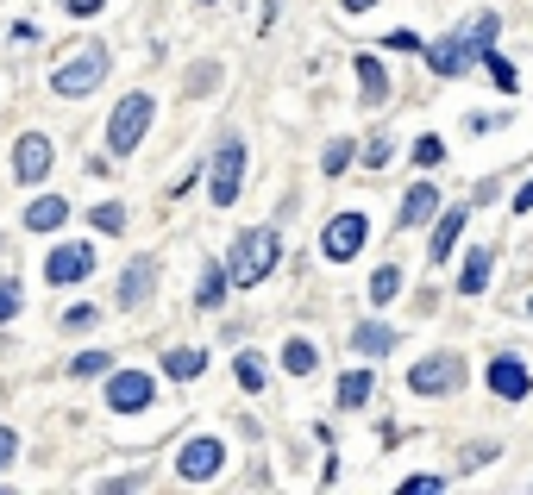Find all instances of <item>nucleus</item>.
<instances>
[{"label": "nucleus", "instance_id": "a19ab883", "mask_svg": "<svg viewBox=\"0 0 533 495\" xmlns=\"http://www.w3.org/2000/svg\"><path fill=\"white\" fill-rule=\"evenodd\" d=\"M201 7H214V0H201Z\"/></svg>", "mask_w": 533, "mask_h": 495}, {"label": "nucleus", "instance_id": "5701e85b", "mask_svg": "<svg viewBox=\"0 0 533 495\" xmlns=\"http://www.w3.org/2000/svg\"><path fill=\"white\" fill-rule=\"evenodd\" d=\"M283 370H289V376H314V370H320V351H314L308 339H289V345H283Z\"/></svg>", "mask_w": 533, "mask_h": 495}, {"label": "nucleus", "instance_id": "bb28decb", "mask_svg": "<svg viewBox=\"0 0 533 495\" xmlns=\"http://www.w3.org/2000/svg\"><path fill=\"white\" fill-rule=\"evenodd\" d=\"M88 226H95V232H120V226H126V207H120V201H101L95 214H88Z\"/></svg>", "mask_w": 533, "mask_h": 495}, {"label": "nucleus", "instance_id": "473e14b6", "mask_svg": "<svg viewBox=\"0 0 533 495\" xmlns=\"http://www.w3.org/2000/svg\"><path fill=\"white\" fill-rule=\"evenodd\" d=\"M439 489H446V477H408L402 483V495H439Z\"/></svg>", "mask_w": 533, "mask_h": 495}, {"label": "nucleus", "instance_id": "2f4dec72", "mask_svg": "<svg viewBox=\"0 0 533 495\" xmlns=\"http://www.w3.org/2000/svg\"><path fill=\"white\" fill-rule=\"evenodd\" d=\"M383 44H389V51H421V32H408V26H396V32H389Z\"/></svg>", "mask_w": 533, "mask_h": 495}, {"label": "nucleus", "instance_id": "c756f323", "mask_svg": "<svg viewBox=\"0 0 533 495\" xmlns=\"http://www.w3.org/2000/svg\"><path fill=\"white\" fill-rule=\"evenodd\" d=\"M95 320H101V314L88 308V301H76V308H63V320H57V326H69V333H88Z\"/></svg>", "mask_w": 533, "mask_h": 495}, {"label": "nucleus", "instance_id": "72a5a7b5", "mask_svg": "<svg viewBox=\"0 0 533 495\" xmlns=\"http://www.w3.org/2000/svg\"><path fill=\"white\" fill-rule=\"evenodd\" d=\"M439 157H446V145H439V138H421V145H414V163H427V170H433Z\"/></svg>", "mask_w": 533, "mask_h": 495}, {"label": "nucleus", "instance_id": "79ce46f5", "mask_svg": "<svg viewBox=\"0 0 533 495\" xmlns=\"http://www.w3.org/2000/svg\"><path fill=\"white\" fill-rule=\"evenodd\" d=\"M0 251H7V239H0Z\"/></svg>", "mask_w": 533, "mask_h": 495}, {"label": "nucleus", "instance_id": "aec40b11", "mask_svg": "<svg viewBox=\"0 0 533 495\" xmlns=\"http://www.w3.org/2000/svg\"><path fill=\"white\" fill-rule=\"evenodd\" d=\"M164 370L176 376V383H195V376L207 370V351L201 345H176V351H164Z\"/></svg>", "mask_w": 533, "mask_h": 495}, {"label": "nucleus", "instance_id": "f3484780", "mask_svg": "<svg viewBox=\"0 0 533 495\" xmlns=\"http://www.w3.org/2000/svg\"><path fill=\"white\" fill-rule=\"evenodd\" d=\"M490 276H496V251H471L465 270H458V295H483V289H490Z\"/></svg>", "mask_w": 533, "mask_h": 495}, {"label": "nucleus", "instance_id": "0eeeda50", "mask_svg": "<svg viewBox=\"0 0 533 495\" xmlns=\"http://www.w3.org/2000/svg\"><path fill=\"white\" fill-rule=\"evenodd\" d=\"M364 239H370V220L352 207V214H333V220H327V232H320V251H327L333 264H352V257L364 251Z\"/></svg>", "mask_w": 533, "mask_h": 495}, {"label": "nucleus", "instance_id": "423d86ee", "mask_svg": "<svg viewBox=\"0 0 533 495\" xmlns=\"http://www.w3.org/2000/svg\"><path fill=\"white\" fill-rule=\"evenodd\" d=\"M458 383H465V358H458V351H433V358H421L408 370L414 395H452Z\"/></svg>", "mask_w": 533, "mask_h": 495}, {"label": "nucleus", "instance_id": "412c9836", "mask_svg": "<svg viewBox=\"0 0 533 495\" xmlns=\"http://www.w3.org/2000/svg\"><path fill=\"white\" fill-rule=\"evenodd\" d=\"M226 282H233V270H226V264H207L201 282H195V308H220V301H226Z\"/></svg>", "mask_w": 533, "mask_h": 495}, {"label": "nucleus", "instance_id": "9b49d317", "mask_svg": "<svg viewBox=\"0 0 533 495\" xmlns=\"http://www.w3.org/2000/svg\"><path fill=\"white\" fill-rule=\"evenodd\" d=\"M44 276L63 282V289H69V282H88V276H95V245H82V239L57 245V251H51V264H44Z\"/></svg>", "mask_w": 533, "mask_h": 495}, {"label": "nucleus", "instance_id": "a878e982", "mask_svg": "<svg viewBox=\"0 0 533 495\" xmlns=\"http://www.w3.org/2000/svg\"><path fill=\"white\" fill-rule=\"evenodd\" d=\"M483 69H490V82H496V88L515 94V82H521V76H515V63H508L502 51H483Z\"/></svg>", "mask_w": 533, "mask_h": 495}, {"label": "nucleus", "instance_id": "dca6fc26", "mask_svg": "<svg viewBox=\"0 0 533 495\" xmlns=\"http://www.w3.org/2000/svg\"><path fill=\"white\" fill-rule=\"evenodd\" d=\"M433 214H439V188H433V182H414L408 195H402V220H396V226H402V232H408V226H427Z\"/></svg>", "mask_w": 533, "mask_h": 495}, {"label": "nucleus", "instance_id": "4c0bfd02", "mask_svg": "<svg viewBox=\"0 0 533 495\" xmlns=\"http://www.w3.org/2000/svg\"><path fill=\"white\" fill-rule=\"evenodd\" d=\"M515 214H533V182H527L521 195H515Z\"/></svg>", "mask_w": 533, "mask_h": 495}, {"label": "nucleus", "instance_id": "f257e3e1", "mask_svg": "<svg viewBox=\"0 0 533 495\" xmlns=\"http://www.w3.org/2000/svg\"><path fill=\"white\" fill-rule=\"evenodd\" d=\"M496 32H502V19L477 13L465 32H446L439 44H427V69H433V76H465V69L483 63V51H496Z\"/></svg>", "mask_w": 533, "mask_h": 495}, {"label": "nucleus", "instance_id": "39448f33", "mask_svg": "<svg viewBox=\"0 0 533 495\" xmlns=\"http://www.w3.org/2000/svg\"><path fill=\"white\" fill-rule=\"evenodd\" d=\"M239 188H245V138H220L214 176H207V195H214V207H233Z\"/></svg>", "mask_w": 533, "mask_h": 495}, {"label": "nucleus", "instance_id": "e433bc0d", "mask_svg": "<svg viewBox=\"0 0 533 495\" xmlns=\"http://www.w3.org/2000/svg\"><path fill=\"white\" fill-rule=\"evenodd\" d=\"M63 7H69V13H76V19H95V13L107 7V0H63Z\"/></svg>", "mask_w": 533, "mask_h": 495}, {"label": "nucleus", "instance_id": "7c9ffc66", "mask_svg": "<svg viewBox=\"0 0 533 495\" xmlns=\"http://www.w3.org/2000/svg\"><path fill=\"white\" fill-rule=\"evenodd\" d=\"M19 314V276H0V326Z\"/></svg>", "mask_w": 533, "mask_h": 495}, {"label": "nucleus", "instance_id": "cd10ccee", "mask_svg": "<svg viewBox=\"0 0 533 495\" xmlns=\"http://www.w3.org/2000/svg\"><path fill=\"white\" fill-rule=\"evenodd\" d=\"M345 163H352V138H333L327 157H320V170H327V176H345Z\"/></svg>", "mask_w": 533, "mask_h": 495}, {"label": "nucleus", "instance_id": "6ab92c4d", "mask_svg": "<svg viewBox=\"0 0 533 495\" xmlns=\"http://www.w3.org/2000/svg\"><path fill=\"white\" fill-rule=\"evenodd\" d=\"M358 94H364V107H383L389 101V76H383L377 57H358Z\"/></svg>", "mask_w": 533, "mask_h": 495}, {"label": "nucleus", "instance_id": "58836bf2", "mask_svg": "<svg viewBox=\"0 0 533 495\" xmlns=\"http://www.w3.org/2000/svg\"><path fill=\"white\" fill-rule=\"evenodd\" d=\"M339 7H345V13H370V7H377V0H339Z\"/></svg>", "mask_w": 533, "mask_h": 495}, {"label": "nucleus", "instance_id": "ea45409f", "mask_svg": "<svg viewBox=\"0 0 533 495\" xmlns=\"http://www.w3.org/2000/svg\"><path fill=\"white\" fill-rule=\"evenodd\" d=\"M527 320H533V301H527Z\"/></svg>", "mask_w": 533, "mask_h": 495}, {"label": "nucleus", "instance_id": "c85d7f7f", "mask_svg": "<svg viewBox=\"0 0 533 495\" xmlns=\"http://www.w3.org/2000/svg\"><path fill=\"white\" fill-rule=\"evenodd\" d=\"M107 370H113V358H107V351H82V358L69 364V376H107Z\"/></svg>", "mask_w": 533, "mask_h": 495}, {"label": "nucleus", "instance_id": "1a4fd4ad", "mask_svg": "<svg viewBox=\"0 0 533 495\" xmlns=\"http://www.w3.org/2000/svg\"><path fill=\"white\" fill-rule=\"evenodd\" d=\"M490 395H502V402H527L533 395V370L521 351H496L490 358Z\"/></svg>", "mask_w": 533, "mask_h": 495}, {"label": "nucleus", "instance_id": "9d476101", "mask_svg": "<svg viewBox=\"0 0 533 495\" xmlns=\"http://www.w3.org/2000/svg\"><path fill=\"white\" fill-rule=\"evenodd\" d=\"M151 395H157L151 370H113V383H107V408H113V414H145V408H151Z\"/></svg>", "mask_w": 533, "mask_h": 495}, {"label": "nucleus", "instance_id": "c9c22d12", "mask_svg": "<svg viewBox=\"0 0 533 495\" xmlns=\"http://www.w3.org/2000/svg\"><path fill=\"white\" fill-rule=\"evenodd\" d=\"M13 458H19V433H13V427H0V470H7Z\"/></svg>", "mask_w": 533, "mask_h": 495}, {"label": "nucleus", "instance_id": "6e6552de", "mask_svg": "<svg viewBox=\"0 0 533 495\" xmlns=\"http://www.w3.org/2000/svg\"><path fill=\"white\" fill-rule=\"evenodd\" d=\"M220 470H226V445L220 439H189L176 452V477L182 483H214Z\"/></svg>", "mask_w": 533, "mask_h": 495}, {"label": "nucleus", "instance_id": "7ed1b4c3", "mask_svg": "<svg viewBox=\"0 0 533 495\" xmlns=\"http://www.w3.org/2000/svg\"><path fill=\"white\" fill-rule=\"evenodd\" d=\"M107 82V44H76V51H69L63 63H57V76H51V88L63 94V101H82V94H95Z\"/></svg>", "mask_w": 533, "mask_h": 495}, {"label": "nucleus", "instance_id": "4468645a", "mask_svg": "<svg viewBox=\"0 0 533 495\" xmlns=\"http://www.w3.org/2000/svg\"><path fill=\"white\" fill-rule=\"evenodd\" d=\"M465 226H471V207H465V201L439 214V226H433V245H427V257H433V264H446V257L458 251V232H465Z\"/></svg>", "mask_w": 533, "mask_h": 495}, {"label": "nucleus", "instance_id": "2eb2a0df", "mask_svg": "<svg viewBox=\"0 0 533 495\" xmlns=\"http://www.w3.org/2000/svg\"><path fill=\"white\" fill-rule=\"evenodd\" d=\"M352 351L358 358H389V351H396V326L389 320H358L352 326Z\"/></svg>", "mask_w": 533, "mask_h": 495}, {"label": "nucleus", "instance_id": "f8f14e48", "mask_svg": "<svg viewBox=\"0 0 533 495\" xmlns=\"http://www.w3.org/2000/svg\"><path fill=\"white\" fill-rule=\"evenodd\" d=\"M13 176L19 182H44V176H51V138H44V132H26L13 145Z\"/></svg>", "mask_w": 533, "mask_h": 495}, {"label": "nucleus", "instance_id": "4be33fe9", "mask_svg": "<svg viewBox=\"0 0 533 495\" xmlns=\"http://www.w3.org/2000/svg\"><path fill=\"white\" fill-rule=\"evenodd\" d=\"M370 389H377V376H370V370H345L339 376V408H364Z\"/></svg>", "mask_w": 533, "mask_h": 495}, {"label": "nucleus", "instance_id": "393cba45", "mask_svg": "<svg viewBox=\"0 0 533 495\" xmlns=\"http://www.w3.org/2000/svg\"><path fill=\"white\" fill-rule=\"evenodd\" d=\"M396 295H402V264H383L370 276V301H396Z\"/></svg>", "mask_w": 533, "mask_h": 495}, {"label": "nucleus", "instance_id": "a211bd4d", "mask_svg": "<svg viewBox=\"0 0 533 495\" xmlns=\"http://www.w3.org/2000/svg\"><path fill=\"white\" fill-rule=\"evenodd\" d=\"M63 220H69V201L63 195H44V201L26 207V232H57Z\"/></svg>", "mask_w": 533, "mask_h": 495}, {"label": "nucleus", "instance_id": "f704fd0d", "mask_svg": "<svg viewBox=\"0 0 533 495\" xmlns=\"http://www.w3.org/2000/svg\"><path fill=\"white\" fill-rule=\"evenodd\" d=\"M389 151H396V145H389V138H370V151H364V163H370V170H383V163H389Z\"/></svg>", "mask_w": 533, "mask_h": 495}, {"label": "nucleus", "instance_id": "20e7f679", "mask_svg": "<svg viewBox=\"0 0 533 495\" xmlns=\"http://www.w3.org/2000/svg\"><path fill=\"white\" fill-rule=\"evenodd\" d=\"M151 113H157V101L145 88H132L120 107H113V120H107V151L113 157H132L138 145H145V132H151Z\"/></svg>", "mask_w": 533, "mask_h": 495}, {"label": "nucleus", "instance_id": "f03ea898", "mask_svg": "<svg viewBox=\"0 0 533 495\" xmlns=\"http://www.w3.org/2000/svg\"><path fill=\"white\" fill-rule=\"evenodd\" d=\"M276 257H283V232L276 226H251L233 239V257H226V270H233L239 289H258V282L276 270Z\"/></svg>", "mask_w": 533, "mask_h": 495}, {"label": "nucleus", "instance_id": "b1692460", "mask_svg": "<svg viewBox=\"0 0 533 495\" xmlns=\"http://www.w3.org/2000/svg\"><path fill=\"white\" fill-rule=\"evenodd\" d=\"M233 370H239V389H251V395L270 383V364L258 358V351H239V364H233Z\"/></svg>", "mask_w": 533, "mask_h": 495}, {"label": "nucleus", "instance_id": "ddd939ff", "mask_svg": "<svg viewBox=\"0 0 533 495\" xmlns=\"http://www.w3.org/2000/svg\"><path fill=\"white\" fill-rule=\"evenodd\" d=\"M157 295V257H132L126 276H120V308H145V301Z\"/></svg>", "mask_w": 533, "mask_h": 495}]
</instances>
